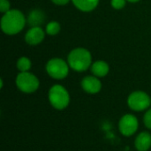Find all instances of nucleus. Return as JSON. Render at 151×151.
<instances>
[{"label": "nucleus", "instance_id": "obj_1", "mask_svg": "<svg viewBox=\"0 0 151 151\" xmlns=\"http://www.w3.org/2000/svg\"><path fill=\"white\" fill-rule=\"evenodd\" d=\"M27 19L24 14L16 9H11L4 13L1 19V29L9 35H13L19 33L25 27Z\"/></svg>", "mask_w": 151, "mask_h": 151}, {"label": "nucleus", "instance_id": "obj_2", "mask_svg": "<svg viewBox=\"0 0 151 151\" xmlns=\"http://www.w3.org/2000/svg\"><path fill=\"white\" fill-rule=\"evenodd\" d=\"M67 63L73 70L84 72L92 65L91 53L85 48H75L68 54Z\"/></svg>", "mask_w": 151, "mask_h": 151}, {"label": "nucleus", "instance_id": "obj_3", "mask_svg": "<svg viewBox=\"0 0 151 151\" xmlns=\"http://www.w3.org/2000/svg\"><path fill=\"white\" fill-rule=\"evenodd\" d=\"M48 98L51 106L59 111L65 109L70 103V95L68 91L65 87L59 84L53 85L50 88Z\"/></svg>", "mask_w": 151, "mask_h": 151}, {"label": "nucleus", "instance_id": "obj_4", "mask_svg": "<svg viewBox=\"0 0 151 151\" xmlns=\"http://www.w3.org/2000/svg\"><path fill=\"white\" fill-rule=\"evenodd\" d=\"M69 65L64 59L54 58L50 59L46 64L47 73L55 80H63L69 73Z\"/></svg>", "mask_w": 151, "mask_h": 151}, {"label": "nucleus", "instance_id": "obj_5", "mask_svg": "<svg viewBox=\"0 0 151 151\" xmlns=\"http://www.w3.org/2000/svg\"><path fill=\"white\" fill-rule=\"evenodd\" d=\"M16 85L21 92L31 94L38 89L40 82L35 74L29 72H20L16 77Z\"/></svg>", "mask_w": 151, "mask_h": 151}, {"label": "nucleus", "instance_id": "obj_6", "mask_svg": "<svg viewBox=\"0 0 151 151\" xmlns=\"http://www.w3.org/2000/svg\"><path fill=\"white\" fill-rule=\"evenodd\" d=\"M128 107L134 111H142L148 110L151 105L150 96L144 91H134L127 98Z\"/></svg>", "mask_w": 151, "mask_h": 151}, {"label": "nucleus", "instance_id": "obj_7", "mask_svg": "<svg viewBox=\"0 0 151 151\" xmlns=\"http://www.w3.org/2000/svg\"><path fill=\"white\" fill-rule=\"evenodd\" d=\"M139 127L137 118L133 114H125L119 121V130L124 136H132Z\"/></svg>", "mask_w": 151, "mask_h": 151}, {"label": "nucleus", "instance_id": "obj_8", "mask_svg": "<svg viewBox=\"0 0 151 151\" xmlns=\"http://www.w3.org/2000/svg\"><path fill=\"white\" fill-rule=\"evenodd\" d=\"M81 88L85 92L88 94H96L102 88V82L98 77L95 75H88L82 79Z\"/></svg>", "mask_w": 151, "mask_h": 151}, {"label": "nucleus", "instance_id": "obj_9", "mask_svg": "<svg viewBox=\"0 0 151 151\" xmlns=\"http://www.w3.org/2000/svg\"><path fill=\"white\" fill-rule=\"evenodd\" d=\"M45 37V33L41 27H30L25 35V41L29 45H37L41 43Z\"/></svg>", "mask_w": 151, "mask_h": 151}, {"label": "nucleus", "instance_id": "obj_10", "mask_svg": "<svg viewBox=\"0 0 151 151\" xmlns=\"http://www.w3.org/2000/svg\"><path fill=\"white\" fill-rule=\"evenodd\" d=\"M134 146L138 151H148L151 148V134L149 132L140 133L134 141Z\"/></svg>", "mask_w": 151, "mask_h": 151}, {"label": "nucleus", "instance_id": "obj_11", "mask_svg": "<svg viewBox=\"0 0 151 151\" xmlns=\"http://www.w3.org/2000/svg\"><path fill=\"white\" fill-rule=\"evenodd\" d=\"M45 19H46V16L42 10L34 9L29 12L27 19V22L31 27H41V25L44 23Z\"/></svg>", "mask_w": 151, "mask_h": 151}, {"label": "nucleus", "instance_id": "obj_12", "mask_svg": "<svg viewBox=\"0 0 151 151\" xmlns=\"http://www.w3.org/2000/svg\"><path fill=\"white\" fill-rule=\"evenodd\" d=\"M90 70H91V73H93V75H95L98 78H101V77L106 76L108 74V73L110 71V67H109V65L105 61L97 60L91 65Z\"/></svg>", "mask_w": 151, "mask_h": 151}, {"label": "nucleus", "instance_id": "obj_13", "mask_svg": "<svg viewBox=\"0 0 151 151\" xmlns=\"http://www.w3.org/2000/svg\"><path fill=\"white\" fill-rule=\"evenodd\" d=\"M74 6L81 12H91L95 10L98 4L99 0H71Z\"/></svg>", "mask_w": 151, "mask_h": 151}, {"label": "nucleus", "instance_id": "obj_14", "mask_svg": "<svg viewBox=\"0 0 151 151\" xmlns=\"http://www.w3.org/2000/svg\"><path fill=\"white\" fill-rule=\"evenodd\" d=\"M31 60L27 57H21L17 61V68L19 72H28L31 68Z\"/></svg>", "mask_w": 151, "mask_h": 151}, {"label": "nucleus", "instance_id": "obj_15", "mask_svg": "<svg viewBox=\"0 0 151 151\" xmlns=\"http://www.w3.org/2000/svg\"><path fill=\"white\" fill-rule=\"evenodd\" d=\"M46 33L50 35H56L59 33L61 27L58 21H50L46 26Z\"/></svg>", "mask_w": 151, "mask_h": 151}, {"label": "nucleus", "instance_id": "obj_16", "mask_svg": "<svg viewBox=\"0 0 151 151\" xmlns=\"http://www.w3.org/2000/svg\"><path fill=\"white\" fill-rule=\"evenodd\" d=\"M127 2V0H111V4L116 10H121L125 7Z\"/></svg>", "mask_w": 151, "mask_h": 151}, {"label": "nucleus", "instance_id": "obj_17", "mask_svg": "<svg viewBox=\"0 0 151 151\" xmlns=\"http://www.w3.org/2000/svg\"><path fill=\"white\" fill-rule=\"evenodd\" d=\"M143 122H144L145 127L148 129L151 130V109L147 110V111L145 112L144 117H143Z\"/></svg>", "mask_w": 151, "mask_h": 151}, {"label": "nucleus", "instance_id": "obj_18", "mask_svg": "<svg viewBox=\"0 0 151 151\" xmlns=\"http://www.w3.org/2000/svg\"><path fill=\"white\" fill-rule=\"evenodd\" d=\"M11 7V4L9 2V0H0V12L3 13L7 12L8 11H10Z\"/></svg>", "mask_w": 151, "mask_h": 151}, {"label": "nucleus", "instance_id": "obj_19", "mask_svg": "<svg viewBox=\"0 0 151 151\" xmlns=\"http://www.w3.org/2000/svg\"><path fill=\"white\" fill-rule=\"evenodd\" d=\"M52 3H54L57 5H65L68 4L71 0H51Z\"/></svg>", "mask_w": 151, "mask_h": 151}, {"label": "nucleus", "instance_id": "obj_20", "mask_svg": "<svg viewBox=\"0 0 151 151\" xmlns=\"http://www.w3.org/2000/svg\"><path fill=\"white\" fill-rule=\"evenodd\" d=\"M127 2H129V3H137V2H139L140 0H127Z\"/></svg>", "mask_w": 151, "mask_h": 151}]
</instances>
